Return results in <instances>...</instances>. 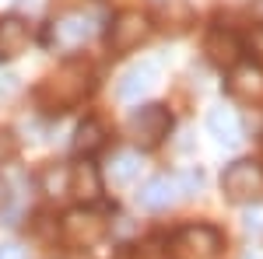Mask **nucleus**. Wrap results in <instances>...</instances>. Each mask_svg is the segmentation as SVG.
Listing matches in <instances>:
<instances>
[{
    "mask_svg": "<svg viewBox=\"0 0 263 259\" xmlns=\"http://www.w3.org/2000/svg\"><path fill=\"white\" fill-rule=\"evenodd\" d=\"M88 91H91V67L84 60H67L57 74L46 77V84L39 88V102L46 109H67L78 105Z\"/></svg>",
    "mask_w": 263,
    "mask_h": 259,
    "instance_id": "1",
    "label": "nucleus"
},
{
    "mask_svg": "<svg viewBox=\"0 0 263 259\" xmlns=\"http://www.w3.org/2000/svg\"><path fill=\"white\" fill-rule=\"evenodd\" d=\"M60 235L67 245H78V249H88L105 235V217L99 210H88V207H78L70 214H63L60 221Z\"/></svg>",
    "mask_w": 263,
    "mask_h": 259,
    "instance_id": "2",
    "label": "nucleus"
},
{
    "mask_svg": "<svg viewBox=\"0 0 263 259\" xmlns=\"http://www.w3.org/2000/svg\"><path fill=\"white\" fill-rule=\"evenodd\" d=\"M221 189H224V196L235 200V203L253 200L263 189V168H260V161H235V165H228V168H224V175H221Z\"/></svg>",
    "mask_w": 263,
    "mask_h": 259,
    "instance_id": "3",
    "label": "nucleus"
},
{
    "mask_svg": "<svg viewBox=\"0 0 263 259\" xmlns=\"http://www.w3.org/2000/svg\"><path fill=\"white\" fill-rule=\"evenodd\" d=\"M130 130H134L141 147H158L172 130V116H168L165 105H144L130 116Z\"/></svg>",
    "mask_w": 263,
    "mask_h": 259,
    "instance_id": "4",
    "label": "nucleus"
},
{
    "mask_svg": "<svg viewBox=\"0 0 263 259\" xmlns=\"http://www.w3.org/2000/svg\"><path fill=\"white\" fill-rule=\"evenodd\" d=\"M147 32H151V25L141 11H123L109 25V49L112 53H130L147 39Z\"/></svg>",
    "mask_w": 263,
    "mask_h": 259,
    "instance_id": "5",
    "label": "nucleus"
},
{
    "mask_svg": "<svg viewBox=\"0 0 263 259\" xmlns=\"http://www.w3.org/2000/svg\"><path fill=\"white\" fill-rule=\"evenodd\" d=\"M221 245H224L221 231L211 228V224H190V228H182L176 235V249L193 259H214L221 252Z\"/></svg>",
    "mask_w": 263,
    "mask_h": 259,
    "instance_id": "6",
    "label": "nucleus"
},
{
    "mask_svg": "<svg viewBox=\"0 0 263 259\" xmlns=\"http://www.w3.org/2000/svg\"><path fill=\"white\" fill-rule=\"evenodd\" d=\"M203 53H207V60L214 63V67L235 70V67L242 63L246 46H242V39H239L235 32H228V28H211L207 39H203Z\"/></svg>",
    "mask_w": 263,
    "mask_h": 259,
    "instance_id": "7",
    "label": "nucleus"
},
{
    "mask_svg": "<svg viewBox=\"0 0 263 259\" xmlns=\"http://www.w3.org/2000/svg\"><path fill=\"white\" fill-rule=\"evenodd\" d=\"M176 200H179V182L172 179V175H158V179L144 182L141 193H137V203H141L144 210H165Z\"/></svg>",
    "mask_w": 263,
    "mask_h": 259,
    "instance_id": "8",
    "label": "nucleus"
},
{
    "mask_svg": "<svg viewBox=\"0 0 263 259\" xmlns=\"http://www.w3.org/2000/svg\"><path fill=\"white\" fill-rule=\"evenodd\" d=\"M228 91L242 102H263V70L253 67V63H239L232 70V81H228Z\"/></svg>",
    "mask_w": 263,
    "mask_h": 259,
    "instance_id": "9",
    "label": "nucleus"
},
{
    "mask_svg": "<svg viewBox=\"0 0 263 259\" xmlns=\"http://www.w3.org/2000/svg\"><path fill=\"white\" fill-rule=\"evenodd\" d=\"M67 189H70L78 200H84V203H95V200L102 196L99 168H95L91 161H78V165L70 168V182H67Z\"/></svg>",
    "mask_w": 263,
    "mask_h": 259,
    "instance_id": "10",
    "label": "nucleus"
},
{
    "mask_svg": "<svg viewBox=\"0 0 263 259\" xmlns=\"http://www.w3.org/2000/svg\"><path fill=\"white\" fill-rule=\"evenodd\" d=\"M95 35V21L88 14H67V18L53 21V39L57 46H81Z\"/></svg>",
    "mask_w": 263,
    "mask_h": 259,
    "instance_id": "11",
    "label": "nucleus"
},
{
    "mask_svg": "<svg viewBox=\"0 0 263 259\" xmlns=\"http://www.w3.org/2000/svg\"><path fill=\"white\" fill-rule=\"evenodd\" d=\"M155 74H158L155 63H137V67H130L120 77V84H116V95H120L123 102H137L144 91L155 84Z\"/></svg>",
    "mask_w": 263,
    "mask_h": 259,
    "instance_id": "12",
    "label": "nucleus"
},
{
    "mask_svg": "<svg viewBox=\"0 0 263 259\" xmlns=\"http://www.w3.org/2000/svg\"><path fill=\"white\" fill-rule=\"evenodd\" d=\"M207 130L221 144H239V137H242V123L235 116V109H224V105H214L207 112Z\"/></svg>",
    "mask_w": 263,
    "mask_h": 259,
    "instance_id": "13",
    "label": "nucleus"
},
{
    "mask_svg": "<svg viewBox=\"0 0 263 259\" xmlns=\"http://www.w3.org/2000/svg\"><path fill=\"white\" fill-rule=\"evenodd\" d=\"M102 147H105V126L99 119H84L78 126V133H74V151L88 161L91 154H99Z\"/></svg>",
    "mask_w": 263,
    "mask_h": 259,
    "instance_id": "14",
    "label": "nucleus"
},
{
    "mask_svg": "<svg viewBox=\"0 0 263 259\" xmlns=\"http://www.w3.org/2000/svg\"><path fill=\"white\" fill-rule=\"evenodd\" d=\"M28 46V25L18 18L0 21V56H18Z\"/></svg>",
    "mask_w": 263,
    "mask_h": 259,
    "instance_id": "15",
    "label": "nucleus"
},
{
    "mask_svg": "<svg viewBox=\"0 0 263 259\" xmlns=\"http://www.w3.org/2000/svg\"><path fill=\"white\" fill-rule=\"evenodd\" d=\"M141 175V154H134V151H123V154H116V161H112V168H109V179H112V186H126V182H134Z\"/></svg>",
    "mask_w": 263,
    "mask_h": 259,
    "instance_id": "16",
    "label": "nucleus"
},
{
    "mask_svg": "<svg viewBox=\"0 0 263 259\" xmlns=\"http://www.w3.org/2000/svg\"><path fill=\"white\" fill-rule=\"evenodd\" d=\"M14 151H18V140L11 137V133H7V130H0V161L14 158Z\"/></svg>",
    "mask_w": 263,
    "mask_h": 259,
    "instance_id": "17",
    "label": "nucleus"
},
{
    "mask_svg": "<svg viewBox=\"0 0 263 259\" xmlns=\"http://www.w3.org/2000/svg\"><path fill=\"white\" fill-rule=\"evenodd\" d=\"M14 91H18V74H11V70L0 74V98H11Z\"/></svg>",
    "mask_w": 263,
    "mask_h": 259,
    "instance_id": "18",
    "label": "nucleus"
},
{
    "mask_svg": "<svg viewBox=\"0 0 263 259\" xmlns=\"http://www.w3.org/2000/svg\"><path fill=\"white\" fill-rule=\"evenodd\" d=\"M179 193H190V189H200V182H203V175L200 172H186V175H179Z\"/></svg>",
    "mask_w": 263,
    "mask_h": 259,
    "instance_id": "19",
    "label": "nucleus"
},
{
    "mask_svg": "<svg viewBox=\"0 0 263 259\" xmlns=\"http://www.w3.org/2000/svg\"><path fill=\"white\" fill-rule=\"evenodd\" d=\"M0 259H25V249L14 245V242H4L0 245Z\"/></svg>",
    "mask_w": 263,
    "mask_h": 259,
    "instance_id": "20",
    "label": "nucleus"
},
{
    "mask_svg": "<svg viewBox=\"0 0 263 259\" xmlns=\"http://www.w3.org/2000/svg\"><path fill=\"white\" fill-rule=\"evenodd\" d=\"M246 228H249V231H263V207L256 210V214L249 210V217H246Z\"/></svg>",
    "mask_w": 263,
    "mask_h": 259,
    "instance_id": "21",
    "label": "nucleus"
},
{
    "mask_svg": "<svg viewBox=\"0 0 263 259\" xmlns=\"http://www.w3.org/2000/svg\"><path fill=\"white\" fill-rule=\"evenodd\" d=\"M260 168H263V144H260Z\"/></svg>",
    "mask_w": 263,
    "mask_h": 259,
    "instance_id": "22",
    "label": "nucleus"
}]
</instances>
